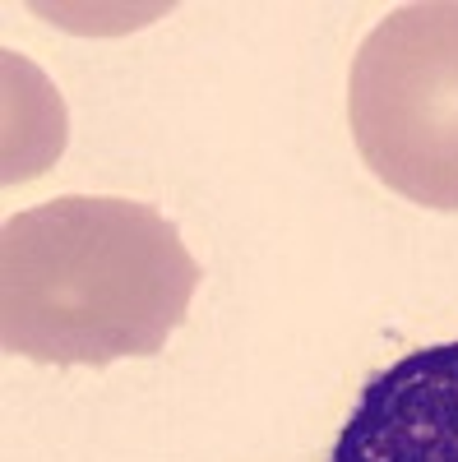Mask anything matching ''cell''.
I'll return each mask as SVG.
<instances>
[{
    "label": "cell",
    "mask_w": 458,
    "mask_h": 462,
    "mask_svg": "<svg viewBox=\"0 0 458 462\" xmlns=\"http://www.w3.org/2000/svg\"><path fill=\"white\" fill-rule=\"evenodd\" d=\"M200 263L139 199L65 195L0 231V342L42 365L158 356L185 324Z\"/></svg>",
    "instance_id": "cell-1"
},
{
    "label": "cell",
    "mask_w": 458,
    "mask_h": 462,
    "mask_svg": "<svg viewBox=\"0 0 458 462\" xmlns=\"http://www.w3.org/2000/svg\"><path fill=\"white\" fill-rule=\"evenodd\" d=\"M329 462H458V342L422 346L370 374Z\"/></svg>",
    "instance_id": "cell-3"
},
{
    "label": "cell",
    "mask_w": 458,
    "mask_h": 462,
    "mask_svg": "<svg viewBox=\"0 0 458 462\" xmlns=\"http://www.w3.org/2000/svg\"><path fill=\"white\" fill-rule=\"evenodd\" d=\"M348 121L361 162L394 195L458 213V0L398 5L366 32Z\"/></svg>",
    "instance_id": "cell-2"
}]
</instances>
